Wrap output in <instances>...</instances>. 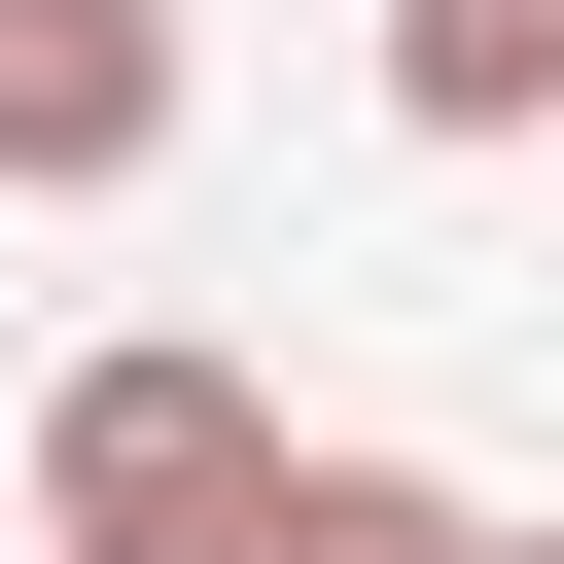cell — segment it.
<instances>
[{"label":"cell","instance_id":"cell-2","mask_svg":"<svg viewBox=\"0 0 564 564\" xmlns=\"http://www.w3.org/2000/svg\"><path fill=\"white\" fill-rule=\"evenodd\" d=\"M0 176H35V212L176 176V0H0Z\"/></svg>","mask_w":564,"mask_h":564},{"label":"cell","instance_id":"cell-4","mask_svg":"<svg viewBox=\"0 0 564 564\" xmlns=\"http://www.w3.org/2000/svg\"><path fill=\"white\" fill-rule=\"evenodd\" d=\"M282 564H529V529H458L423 458H282Z\"/></svg>","mask_w":564,"mask_h":564},{"label":"cell","instance_id":"cell-3","mask_svg":"<svg viewBox=\"0 0 564 564\" xmlns=\"http://www.w3.org/2000/svg\"><path fill=\"white\" fill-rule=\"evenodd\" d=\"M388 141H564V0H388Z\"/></svg>","mask_w":564,"mask_h":564},{"label":"cell","instance_id":"cell-1","mask_svg":"<svg viewBox=\"0 0 564 564\" xmlns=\"http://www.w3.org/2000/svg\"><path fill=\"white\" fill-rule=\"evenodd\" d=\"M35 529H70V564H282V388L176 352V317L70 352V388H35Z\"/></svg>","mask_w":564,"mask_h":564}]
</instances>
